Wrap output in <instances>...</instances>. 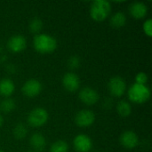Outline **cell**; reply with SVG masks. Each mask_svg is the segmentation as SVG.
I'll return each mask as SVG.
<instances>
[{
    "label": "cell",
    "mask_w": 152,
    "mask_h": 152,
    "mask_svg": "<svg viewBox=\"0 0 152 152\" xmlns=\"http://www.w3.org/2000/svg\"><path fill=\"white\" fill-rule=\"evenodd\" d=\"M33 46L34 49L39 53H52L57 49L58 42L55 37L49 34L39 33L33 38Z\"/></svg>",
    "instance_id": "6da1fadb"
},
{
    "label": "cell",
    "mask_w": 152,
    "mask_h": 152,
    "mask_svg": "<svg viewBox=\"0 0 152 152\" xmlns=\"http://www.w3.org/2000/svg\"><path fill=\"white\" fill-rule=\"evenodd\" d=\"M111 12V4L107 0H95L90 5V16L97 21L105 20Z\"/></svg>",
    "instance_id": "7a4b0ae2"
},
{
    "label": "cell",
    "mask_w": 152,
    "mask_h": 152,
    "mask_svg": "<svg viewBox=\"0 0 152 152\" xmlns=\"http://www.w3.org/2000/svg\"><path fill=\"white\" fill-rule=\"evenodd\" d=\"M128 99L136 104H142L147 102L151 96V89L145 85L133 84L127 91Z\"/></svg>",
    "instance_id": "3957f363"
},
{
    "label": "cell",
    "mask_w": 152,
    "mask_h": 152,
    "mask_svg": "<svg viewBox=\"0 0 152 152\" xmlns=\"http://www.w3.org/2000/svg\"><path fill=\"white\" fill-rule=\"evenodd\" d=\"M48 118L49 114L47 110L44 108L37 107L28 113L27 121L31 127H40L46 124Z\"/></svg>",
    "instance_id": "277c9868"
},
{
    "label": "cell",
    "mask_w": 152,
    "mask_h": 152,
    "mask_svg": "<svg viewBox=\"0 0 152 152\" xmlns=\"http://www.w3.org/2000/svg\"><path fill=\"white\" fill-rule=\"evenodd\" d=\"M108 90L114 97H121L126 90V83L125 79L119 76L112 77L108 83Z\"/></svg>",
    "instance_id": "5b68a950"
},
{
    "label": "cell",
    "mask_w": 152,
    "mask_h": 152,
    "mask_svg": "<svg viewBox=\"0 0 152 152\" xmlns=\"http://www.w3.org/2000/svg\"><path fill=\"white\" fill-rule=\"evenodd\" d=\"M42 89H43V86L41 82L38 81L37 79L31 78L23 84L21 87V92L25 96L28 98H33L40 94Z\"/></svg>",
    "instance_id": "8992f818"
},
{
    "label": "cell",
    "mask_w": 152,
    "mask_h": 152,
    "mask_svg": "<svg viewBox=\"0 0 152 152\" xmlns=\"http://www.w3.org/2000/svg\"><path fill=\"white\" fill-rule=\"evenodd\" d=\"M95 121V114L91 110H81L75 116V123L79 127H89Z\"/></svg>",
    "instance_id": "52a82bcc"
},
{
    "label": "cell",
    "mask_w": 152,
    "mask_h": 152,
    "mask_svg": "<svg viewBox=\"0 0 152 152\" xmlns=\"http://www.w3.org/2000/svg\"><path fill=\"white\" fill-rule=\"evenodd\" d=\"M79 100L86 105L92 106L98 102L100 96L96 90L91 87H84L78 93Z\"/></svg>",
    "instance_id": "ba28073f"
},
{
    "label": "cell",
    "mask_w": 152,
    "mask_h": 152,
    "mask_svg": "<svg viewBox=\"0 0 152 152\" xmlns=\"http://www.w3.org/2000/svg\"><path fill=\"white\" fill-rule=\"evenodd\" d=\"M6 46L10 52L18 53L26 49L27 40L22 35H14L8 39Z\"/></svg>",
    "instance_id": "9c48e42d"
},
{
    "label": "cell",
    "mask_w": 152,
    "mask_h": 152,
    "mask_svg": "<svg viewBox=\"0 0 152 152\" xmlns=\"http://www.w3.org/2000/svg\"><path fill=\"white\" fill-rule=\"evenodd\" d=\"M62 86L69 93L76 92L80 87V78L75 72H67L62 77Z\"/></svg>",
    "instance_id": "30bf717a"
},
{
    "label": "cell",
    "mask_w": 152,
    "mask_h": 152,
    "mask_svg": "<svg viewBox=\"0 0 152 152\" xmlns=\"http://www.w3.org/2000/svg\"><path fill=\"white\" fill-rule=\"evenodd\" d=\"M73 146L77 152H89L93 148V141L88 135L80 134L74 138Z\"/></svg>",
    "instance_id": "8fae6325"
},
{
    "label": "cell",
    "mask_w": 152,
    "mask_h": 152,
    "mask_svg": "<svg viewBox=\"0 0 152 152\" xmlns=\"http://www.w3.org/2000/svg\"><path fill=\"white\" fill-rule=\"evenodd\" d=\"M120 144L127 149V150H133L136 148L139 144V137L136 133L131 130L125 131L121 134L119 138Z\"/></svg>",
    "instance_id": "7c38bea8"
},
{
    "label": "cell",
    "mask_w": 152,
    "mask_h": 152,
    "mask_svg": "<svg viewBox=\"0 0 152 152\" xmlns=\"http://www.w3.org/2000/svg\"><path fill=\"white\" fill-rule=\"evenodd\" d=\"M129 12L134 19H143L148 13V6L142 2H134L129 5Z\"/></svg>",
    "instance_id": "4fadbf2b"
},
{
    "label": "cell",
    "mask_w": 152,
    "mask_h": 152,
    "mask_svg": "<svg viewBox=\"0 0 152 152\" xmlns=\"http://www.w3.org/2000/svg\"><path fill=\"white\" fill-rule=\"evenodd\" d=\"M30 146L37 151H42L46 147L45 137L40 133H35L31 135L29 139Z\"/></svg>",
    "instance_id": "5bb4252c"
},
{
    "label": "cell",
    "mask_w": 152,
    "mask_h": 152,
    "mask_svg": "<svg viewBox=\"0 0 152 152\" xmlns=\"http://www.w3.org/2000/svg\"><path fill=\"white\" fill-rule=\"evenodd\" d=\"M15 91V85L13 81L8 77L0 80V95L4 97H10Z\"/></svg>",
    "instance_id": "9a60e30c"
},
{
    "label": "cell",
    "mask_w": 152,
    "mask_h": 152,
    "mask_svg": "<svg viewBox=\"0 0 152 152\" xmlns=\"http://www.w3.org/2000/svg\"><path fill=\"white\" fill-rule=\"evenodd\" d=\"M110 23L114 28H120L124 27L126 23V16L123 12H115L110 20Z\"/></svg>",
    "instance_id": "2e32d148"
},
{
    "label": "cell",
    "mask_w": 152,
    "mask_h": 152,
    "mask_svg": "<svg viewBox=\"0 0 152 152\" xmlns=\"http://www.w3.org/2000/svg\"><path fill=\"white\" fill-rule=\"evenodd\" d=\"M117 112L122 118H127L132 113L131 104L126 101H120L117 104Z\"/></svg>",
    "instance_id": "e0dca14e"
},
{
    "label": "cell",
    "mask_w": 152,
    "mask_h": 152,
    "mask_svg": "<svg viewBox=\"0 0 152 152\" xmlns=\"http://www.w3.org/2000/svg\"><path fill=\"white\" fill-rule=\"evenodd\" d=\"M16 108V103L12 98H5L0 103V110L3 113H10Z\"/></svg>",
    "instance_id": "ac0fdd59"
},
{
    "label": "cell",
    "mask_w": 152,
    "mask_h": 152,
    "mask_svg": "<svg viewBox=\"0 0 152 152\" xmlns=\"http://www.w3.org/2000/svg\"><path fill=\"white\" fill-rule=\"evenodd\" d=\"M12 134H13V136H14L15 139H17V140H22L28 134V128L26 127V126L24 124L19 123V124H17L14 126Z\"/></svg>",
    "instance_id": "d6986e66"
},
{
    "label": "cell",
    "mask_w": 152,
    "mask_h": 152,
    "mask_svg": "<svg viewBox=\"0 0 152 152\" xmlns=\"http://www.w3.org/2000/svg\"><path fill=\"white\" fill-rule=\"evenodd\" d=\"M50 152H69V145L63 140L55 141L50 147Z\"/></svg>",
    "instance_id": "ffe728a7"
},
{
    "label": "cell",
    "mask_w": 152,
    "mask_h": 152,
    "mask_svg": "<svg viewBox=\"0 0 152 152\" xmlns=\"http://www.w3.org/2000/svg\"><path fill=\"white\" fill-rule=\"evenodd\" d=\"M29 31L34 34H39V32L43 28V21L39 18H34L29 21L28 24Z\"/></svg>",
    "instance_id": "44dd1931"
},
{
    "label": "cell",
    "mask_w": 152,
    "mask_h": 152,
    "mask_svg": "<svg viewBox=\"0 0 152 152\" xmlns=\"http://www.w3.org/2000/svg\"><path fill=\"white\" fill-rule=\"evenodd\" d=\"M68 66L70 69H77L79 66H80V63H81V60L79 58V56L77 55H72L69 58L68 61Z\"/></svg>",
    "instance_id": "7402d4cb"
},
{
    "label": "cell",
    "mask_w": 152,
    "mask_h": 152,
    "mask_svg": "<svg viewBox=\"0 0 152 152\" xmlns=\"http://www.w3.org/2000/svg\"><path fill=\"white\" fill-rule=\"evenodd\" d=\"M142 28L146 36L149 37H152V20L151 19H147L143 24H142Z\"/></svg>",
    "instance_id": "603a6c76"
},
{
    "label": "cell",
    "mask_w": 152,
    "mask_h": 152,
    "mask_svg": "<svg viewBox=\"0 0 152 152\" xmlns=\"http://www.w3.org/2000/svg\"><path fill=\"white\" fill-rule=\"evenodd\" d=\"M148 75L144 72H139L135 76V83L139 85H145L148 82Z\"/></svg>",
    "instance_id": "cb8c5ba5"
},
{
    "label": "cell",
    "mask_w": 152,
    "mask_h": 152,
    "mask_svg": "<svg viewBox=\"0 0 152 152\" xmlns=\"http://www.w3.org/2000/svg\"><path fill=\"white\" fill-rule=\"evenodd\" d=\"M3 124H4V118H3V116L0 114V127L3 126Z\"/></svg>",
    "instance_id": "d4e9b609"
},
{
    "label": "cell",
    "mask_w": 152,
    "mask_h": 152,
    "mask_svg": "<svg viewBox=\"0 0 152 152\" xmlns=\"http://www.w3.org/2000/svg\"><path fill=\"white\" fill-rule=\"evenodd\" d=\"M0 152H4V151H1V150H0Z\"/></svg>",
    "instance_id": "484cf974"
},
{
    "label": "cell",
    "mask_w": 152,
    "mask_h": 152,
    "mask_svg": "<svg viewBox=\"0 0 152 152\" xmlns=\"http://www.w3.org/2000/svg\"><path fill=\"white\" fill-rule=\"evenodd\" d=\"M28 152H36V151H28Z\"/></svg>",
    "instance_id": "4316f807"
}]
</instances>
